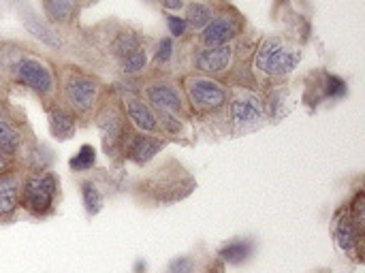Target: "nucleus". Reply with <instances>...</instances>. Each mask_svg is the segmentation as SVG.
I'll return each instance as SVG.
<instances>
[{
    "mask_svg": "<svg viewBox=\"0 0 365 273\" xmlns=\"http://www.w3.org/2000/svg\"><path fill=\"white\" fill-rule=\"evenodd\" d=\"M19 182L13 175H0V220H6L19 207Z\"/></svg>",
    "mask_w": 365,
    "mask_h": 273,
    "instance_id": "obj_7",
    "label": "nucleus"
},
{
    "mask_svg": "<svg viewBox=\"0 0 365 273\" xmlns=\"http://www.w3.org/2000/svg\"><path fill=\"white\" fill-rule=\"evenodd\" d=\"M139 45H137V38L133 36V34H124V36H120V41H118V45H115V51L124 58L126 53H130V51H135Z\"/></svg>",
    "mask_w": 365,
    "mask_h": 273,
    "instance_id": "obj_26",
    "label": "nucleus"
},
{
    "mask_svg": "<svg viewBox=\"0 0 365 273\" xmlns=\"http://www.w3.org/2000/svg\"><path fill=\"white\" fill-rule=\"evenodd\" d=\"M56 190H58V182L51 173L30 175L19 190V205H24L36 216H43L51 210Z\"/></svg>",
    "mask_w": 365,
    "mask_h": 273,
    "instance_id": "obj_1",
    "label": "nucleus"
},
{
    "mask_svg": "<svg viewBox=\"0 0 365 273\" xmlns=\"http://www.w3.org/2000/svg\"><path fill=\"white\" fill-rule=\"evenodd\" d=\"M21 21H24V26L28 28V32L34 34L38 41H43V43L49 45V47H60L58 34H56L47 24H43L32 11H24V13H21Z\"/></svg>",
    "mask_w": 365,
    "mask_h": 273,
    "instance_id": "obj_12",
    "label": "nucleus"
},
{
    "mask_svg": "<svg viewBox=\"0 0 365 273\" xmlns=\"http://www.w3.org/2000/svg\"><path fill=\"white\" fill-rule=\"evenodd\" d=\"M327 94H329L331 98H340V96H344V94H346V83H344L340 77L329 75V77H327Z\"/></svg>",
    "mask_w": 365,
    "mask_h": 273,
    "instance_id": "obj_25",
    "label": "nucleus"
},
{
    "mask_svg": "<svg viewBox=\"0 0 365 273\" xmlns=\"http://www.w3.org/2000/svg\"><path fill=\"white\" fill-rule=\"evenodd\" d=\"M250 252H252V244H250V242H233V244H229V246H225V248L220 250V257H222L227 263L237 265V263L246 261V259L250 257Z\"/></svg>",
    "mask_w": 365,
    "mask_h": 273,
    "instance_id": "obj_18",
    "label": "nucleus"
},
{
    "mask_svg": "<svg viewBox=\"0 0 365 273\" xmlns=\"http://www.w3.org/2000/svg\"><path fill=\"white\" fill-rule=\"evenodd\" d=\"M188 96L195 107L205 109V111L218 109L227 101L225 90L216 81H210V79H192L188 83Z\"/></svg>",
    "mask_w": 365,
    "mask_h": 273,
    "instance_id": "obj_5",
    "label": "nucleus"
},
{
    "mask_svg": "<svg viewBox=\"0 0 365 273\" xmlns=\"http://www.w3.org/2000/svg\"><path fill=\"white\" fill-rule=\"evenodd\" d=\"M210 19H212V11L205 6V4H199V2H195V4H190L188 6V11H186V24H190L192 28H203V26H207L210 24Z\"/></svg>",
    "mask_w": 365,
    "mask_h": 273,
    "instance_id": "obj_20",
    "label": "nucleus"
},
{
    "mask_svg": "<svg viewBox=\"0 0 365 273\" xmlns=\"http://www.w3.org/2000/svg\"><path fill=\"white\" fill-rule=\"evenodd\" d=\"M45 11L56 21H68L75 11V0H45Z\"/></svg>",
    "mask_w": 365,
    "mask_h": 273,
    "instance_id": "obj_19",
    "label": "nucleus"
},
{
    "mask_svg": "<svg viewBox=\"0 0 365 273\" xmlns=\"http://www.w3.org/2000/svg\"><path fill=\"white\" fill-rule=\"evenodd\" d=\"M231 115L235 120L237 126H246V124H255L259 120H263V107L259 105L257 98H235L231 105Z\"/></svg>",
    "mask_w": 365,
    "mask_h": 273,
    "instance_id": "obj_8",
    "label": "nucleus"
},
{
    "mask_svg": "<svg viewBox=\"0 0 365 273\" xmlns=\"http://www.w3.org/2000/svg\"><path fill=\"white\" fill-rule=\"evenodd\" d=\"M171 51H173V43H171V38H163V41H160V47H158L156 58H158L160 62H167V60L171 58Z\"/></svg>",
    "mask_w": 365,
    "mask_h": 273,
    "instance_id": "obj_27",
    "label": "nucleus"
},
{
    "mask_svg": "<svg viewBox=\"0 0 365 273\" xmlns=\"http://www.w3.org/2000/svg\"><path fill=\"white\" fill-rule=\"evenodd\" d=\"M160 143L152 137H137L133 143H130V158L135 163H148L156 152H158Z\"/></svg>",
    "mask_w": 365,
    "mask_h": 273,
    "instance_id": "obj_16",
    "label": "nucleus"
},
{
    "mask_svg": "<svg viewBox=\"0 0 365 273\" xmlns=\"http://www.w3.org/2000/svg\"><path fill=\"white\" fill-rule=\"evenodd\" d=\"M235 36V28L229 19H214L205 26L203 41L207 47H225Z\"/></svg>",
    "mask_w": 365,
    "mask_h": 273,
    "instance_id": "obj_11",
    "label": "nucleus"
},
{
    "mask_svg": "<svg viewBox=\"0 0 365 273\" xmlns=\"http://www.w3.org/2000/svg\"><path fill=\"white\" fill-rule=\"evenodd\" d=\"M126 111H128V118L133 120V124H135L137 128H141L143 133L156 130V126H158L156 115L152 113V109H150L143 101H128Z\"/></svg>",
    "mask_w": 365,
    "mask_h": 273,
    "instance_id": "obj_13",
    "label": "nucleus"
},
{
    "mask_svg": "<svg viewBox=\"0 0 365 273\" xmlns=\"http://www.w3.org/2000/svg\"><path fill=\"white\" fill-rule=\"evenodd\" d=\"M13 75L19 83L34 90L41 96H47L53 90V77L51 71L36 58H19L13 64Z\"/></svg>",
    "mask_w": 365,
    "mask_h": 273,
    "instance_id": "obj_3",
    "label": "nucleus"
},
{
    "mask_svg": "<svg viewBox=\"0 0 365 273\" xmlns=\"http://www.w3.org/2000/svg\"><path fill=\"white\" fill-rule=\"evenodd\" d=\"M9 169H11V158L0 150V175H6Z\"/></svg>",
    "mask_w": 365,
    "mask_h": 273,
    "instance_id": "obj_29",
    "label": "nucleus"
},
{
    "mask_svg": "<svg viewBox=\"0 0 365 273\" xmlns=\"http://www.w3.org/2000/svg\"><path fill=\"white\" fill-rule=\"evenodd\" d=\"M195 272V261L188 257H178L169 263L167 273H192Z\"/></svg>",
    "mask_w": 365,
    "mask_h": 273,
    "instance_id": "obj_24",
    "label": "nucleus"
},
{
    "mask_svg": "<svg viewBox=\"0 0 365 273\" xmlns=\"http://www.w3.org/2000/svg\"><path fill=\"white\" fill-rule=\"evenodd\" d=\"M299 62V53L284 47L278 38H267L257 51V68L269 75H287Z\"/></svg>",
    "mask_w": 365,
    "mask_h": 273,
    "instance_id": "obj_2",
    "label": "nucleus"
},
{
    "mask_svg": "<svg viewBox=\"0 0 365 273\" xmlns=\"http://www.w3.org/2000/svg\"><path fill=\"white\" fill-rule=\"evenodd\" d=\"M98 126L103 133V141H105V150L113 152L118 148V143L124 137V120L120 115V111L115 107H107L101 115H98Z\"/></svg>",
    "mask_w": 365,
    "mask_h": 273,
    "instance_id": "obj_6",
    "label": "nucleus"
},
{
    "mask_svg": "<svg viewBox=\"0 0 365 273\" xmlns=\"http://www.w3.org/2000/svg\"><path fill=\"white\" fill-rule=\"evenodd\" d=\"M19 148H21V135H19V130L9 120L0 118V150L9 158H13L19 152Z\"/></svg>",
    "mask_w": 365,
    "mask_h": 273,
    "instance_id": "obj_15",
    "label": "nucleus"
},
{
    "mask_svg": "<svg viewBox=\"0 0 365 273\" xmlns=\"http://www.w3.org/2000/svg\"><path fill=\"white\" fill-rule=\"evenodd\" d=\"M81 192H83V205H86V210L90 214L101 212V207H103V195L98 192V188L92 182H86Z\"/></svg>",
    "mask_w": 365,
    "mask_h": 273,
    "instance_id": "obj_21",
    "label": "nucleus"
},
{
    "mask_svg": "<svg viewBox=\"0 0 365 273\" xmlns=\"http://www.w3.org/2000/svg\"><path fill=\"white\" fill-rule=\"evenodd\" d=\"M336 239H338V246H340L344 252H353V250L357 248L359 231H357V225H355L353 216L344 214V216L338 220V227H336Z\"/></svg>",
    "mask_w": 365,
    "mask_h": 273,
    "instance_id": "obj_14",
    "label": "nucleus"
},
{
    "mask_svg": "<svg viewBox=\"0 0 365 273\" xmlns=\"http://www.w3.org/2000/svg\"><path fill=\"white\" fill-rule=\"evenodd\" d=\"M64 94H66V101L71 103V107L79 113H86L92 109L94 101H96V94H98V88L96 83L90 79V77H83V75H75L66 81L64 86Z\"/></svg>",
    "mask_w": 365,
    "mask_h": 273,
    "instance_id": "obj_4",
    "label": "nucleus"
},
{
    "mask_svg": "<svg viewBox=\"0 0 365 273\" xmlns=\"http://www.w3.org/2000/svg\"><path fill=\"white\" fill-rule=\"evenodd\" d=\"M94 148L92 145H81V150H79V154L71 160V167L75 169V171H86V169H90L92 165H94Z\"/></svg>",
    "mask_w": 365,
    "mask_h": 273,
    "instance_id": "obj_23",
    "label": "nucleus"
},
{
    "mask_svg": "<svg viewBox=\"0 0 365 273\" xmlns=\"http://www.w3.org/2000/svg\"><path fill=\"white\" fill-rule=\"evenodd\" d=\"M163 4L167 9H180L182 6V0H163Z\"/></svg>",
    "mask_w": 365,
    "mask_h": 273,
    "instance_id": "obj_30",
    "label": "nucleus"
},
{
    "mask_svg": "<svg viewBox=\"0 0 365 273\" xmlns=\"http://www.w3.org/2000/svg\"><path fill=\"white\" fill-rule=\"evenodd\" d=\"M148 98L160 109V111H178L182 107L180 94L175 88L167 83H154L148 88Z\"/></svg>",
    "mask_w": 365,
    "mask_h": 273,
    "instance_id": "obj_10",
    "label": "nucleus"
},
{
    "mask_svg": "<svg viewBox=\"0 0 365 273\" xmlns=\"http://www.w3.org/2000/svg\"><path fill=\"white\" fill-rule=\"evenodd\" d=\"M143 66H145V51L139 49V47L122 58V68H124V73H128V75L143 71Z\"/></svg>",
    "mask_w": 365,
    "mask_h": 273,
    "instance_id": "obj_22",
    "label": "nucleus"
},
{
    "mask_svg": "<svg viewBox=\"0 0 365 273\" xmlns=\"http://www.w3.org/2000/svg\"><path fill=\"white\" fill-rule=\"evenodd\" d=\"M167 21H169V30H171V34H175V36L184 34V30H186V21H184L182 17H169Z\"/></svg>",
    "mask_w": 365,
    "mask_h": 273,
    "instance_id": "obj_28",
    "label": "nucleus"
},
{
    "mask_svg": "<svg viewBox=\"0 0 365 273\" xmlns=\"http://www.w3.org/2000/svg\"><path fill=\"white\" fill-rule=\"evenodd\" d=\"M49 128L58 139H68L75 130V120L62 109H53L49 113Z\"/></svg>",
    "mask_w": 365,
    "mask_h": 273,
    "instance_id": "obj_17",
    "label": "nucleus"
},
{
    "mask_svg": "<svg viewBox=\"0 0 365 273\" xmlns=\"http://www.w3.org/2000/svg\"><path fill=\"white\" fill-rule=\"evenodd\" d=\"M231 62V49L229 47H207L197 56V66L205 73H220Z\"/></svg>",
    "mask_w": 365,
    "mask_h": 273,
    "instance_id": "obj_9",
    "label": "nucleus"
}]
</instances>
